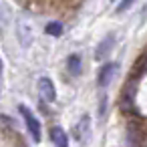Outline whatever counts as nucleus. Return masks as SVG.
<instances>
[{
	"label": "nucleus",
	"instance_id": "nucleus-4",
	"mask_svg": "<svg viewBox=\"0 0 147 147\" xmlns=\"http://www.w3.org/2000/svg\"><path fill=\"white\" fill-rule=\"evenodd\" d=\"M38 95L47 103H55L57 101V87H55L53 79H49V77H40L38 79Z\"/></svg>",
	"mask_w": 147,
	"mask_h": 147
},
{
	"label": "nucleus",
	"instance_id": "nucleus-8",
	"mask_svg": "<svg viewBox=\"0 0 147 147\" xmlns=\"http://www.w3.org/2000/svg\"><path fill=\"white\" fill-rule=\"evenodd\" d=\"M51 141L55 143V147H69V137H67L65 129H61V127L51 129Z\"/></svg>",
	"mask_w": 147,
	"mask_h": 147
},
{
	"label": "nucleus",
	"instance_id": "nucleus-9",
	"mask_svg": "<svg viewBox=\"0 0 147 147\" xmlns=\"http://www.w3.org/2000/svg\"><path fill=\"white\" fill-rule=\"evenodd\" d=\"M45 32H47V34H51V36H61V34H63V24H61V22H57V20H53V22H49V24H47Z\"/></svg>",
	"mask_w": 147,
	"mask_h": 147
},
{
	"label": "nucleus",
	"instance_id": "nucleus-10",
	"mask_svg": "<svg viewBox=\"0 0 147 147\" xmlns=\"http://www.w3.org/2000/svg\"><path fill=\"white\" fill-rule=\"evenodd\" d=\"M135 4V0H121V2L117 4V14H123V12H127L131 6Z\"/></svg>",
	"mask_w": 147,
	"mask_h": 147
},
{
	"label": "nucleus",
	"instance_id": "nucleus-7",
	"mask_svg": "<svg viewBox=\"0 0 147 147\" xmlns=\"http://www.w3.org/2000/svg\"><path fill=\"white\" fill-rule=\"evenodd\" d=\"M65 67H67V71H69V75H71V77H79V75H81V71H83V61H81V55H77V53L69 55V57H67Z\"/></svg>",
	"mask_w": 147,
	"mask_h": 147
},
{
	"label": "nucleus",
	"instance_id": "nucleus-5",
	"mask_svg": "<svg viewBox=\"0 0 147 147\" xmlns=\"http://www.w3.org/2000/svg\"><path fill=\"white\" fill-rule=\"evenodd\" d=\"M113 45H115V34H107V36L99 42V47H97V51H95V61H97V63L105 61V59L109 57V53L113 51Z\"/></svg>",
	"mask_w": 147,
	"mask_h": 147
},
{
	"label": "nucleus",
	"instance_id": "nucleus-12",
	"mask_svg": "<svg viewBox=\"0 0 147 147\" xmlns=\"http://www.w3.org/2000/svg\"><path fill=\"white\" fill-rule=\"evenodd\" d=\"M111 2H113V0H111Z\"/></svg>",
	"mask_w": 147,
	"mask_h": 147
},
{
	"label": "nucleus",
	"instance_id": "nucleus-6",
	"mask_svg": "<svg viewBox=\"0 0 147 147\" xmlns=\"http://www.w3.org/2000/svg\"><path fill=\"white\" fill-rule=\"evenodd\" d=\"M16 36H18V40H20V45L24 49L30 47V42H32V30H30L28 22H24V20L16 22Z\"/></svg>",
	"mask_w": 147,
	"mask_h": 147
},
{
	"label": "nucleus",
	"instance_id": "nucleus-1",
	"mask_svg": "<svg viewBox=\"0 0 147 147\" xmlns=\"http://www.w3.org/2000/svg\"><path fill=\"white\" fill-rule=\"evenodd\" d=\"M18 111H20V115H22V119H24V123H26V129H28V133H30V137H32V141L34 143H40V139H42V129H40V121L34 117V113L26 107V105H18Z\"/></svg>",
	"mask_w": 147,
	"mask_h": 147
},
{
	"label": "nucleus",
	"instance_id": "nucleus-11",
	"mask_svg": "<svg viewBox=\"0 0 147 147\" xmlns=\"http://www.w3.org/2000/svg\"><path fill=\"white\" fill-rule=\"evenodd\" d=\"M4 73V65H2V59H0V75Z\"/></svg>",
	"mask_w": 147,
	"mask_h": 147
},
{
	"label": "nucleus",
	"instance_id": "nucleus-3",
	"mask_svg": "<svg viewBox=\"0 0 147 147\" xmlns=\"http://www.w3.org/2000/svg\"><path fill=\"white\" fill-rule=\"evenodd\" d=\"M117 71H119V63H105L99 69V73H97V87L99 89H105L113 81V77L117 75Z\"/></svg>",
	"mask_w": 147,
	"mask_h": 147
},
{
	"label": "nucleus",
	"instance_id": "nucleus-2",
	"mask_svg": "<svg viewBox=\"0 0 147 147\" xmlns=\"http://www.w3.org/2000/svg\"><path fill=\"white\" fill-rule=\"evenodd\" d=\"M91 131H93V127H91V117H89V115H83L81 121L75 125L73 135H75V139H77L81 145H87L89 139H91Z\"/></svg>",
	"mask_w": 147,
	"mask_h": 147
}]
</instances>
